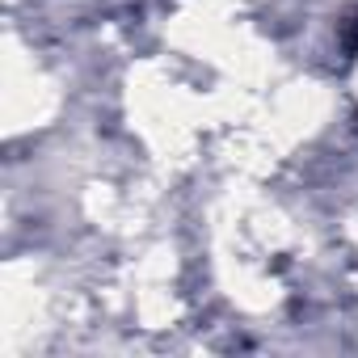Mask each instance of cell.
I'll list each match as a JSON object with an SVG mask.
<instances>
[{
  "mask_svg": "<svg viewBox=\"0 0 358 358\" xmlns=\"http://www.w3.org/2000/svg\"><path fill=\"white\" fill-rule=\"evenodd\" d=\"M345 51H350V55H354V51H358V34H354V38H350V47H345Z\"/></svg>",
  "mask_w": 358,
  "mask_h": 358,
  "instance_id": "6da1fadb",
  "label": "cell"
}]
</instances>
